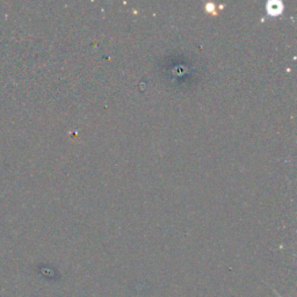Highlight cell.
<instances>
[{
  "label": "cell",
  "mask_w": 297,
  "mask_h": 297,
  "mask_svg": "<svg viewBox=\"0 0 297 297\" xmlns=\"http://www.w3.org/2000/svg\"><path fill=\"white\" fill-rule=\"evenodd\" d=\"M281 2H271V4L268 5V12L271 13V14H279V13L281 12Z\"/></svg>",
  "instance_id": "obj_1"
}]
</instances>
